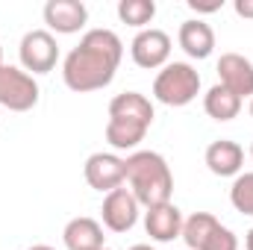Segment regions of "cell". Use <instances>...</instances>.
<instances>
[{"instance_id": "1", "label": "cell", "mask_w": 253, "mask_h": 250, "mask_svg": "<svg viewBox=\"0 0 253 250\" xmlns=\"http://www.w3.org/2000/svg\"><path fill=\"white\" fill-rule=\"evenodd\" d=\"M124 59V44L112 30H88L83 42L65 56L62 80L77 94L106 88Z\"/></svg>"}, {"instance_id": "2", "label": "cell", "mask_w": 253, "mask_h": 250, "mask_svg": "<svg viewBox=\"0 0 253 250\" xmlns=\"http://www.w3.org/2000/svg\"><path fill=\"white\" fill-rule=\"evenodd\" d=\"M126 180L132 197L150 209L159 203H171V191H174V174L165 162L162 153L156 150H135L132 156H126Z\"/></svg>"}, {"instance_id": "3", "label": "cell", "mask_w": 253, "mask_h": 250, "mask_svg": "<svg viewBox=\"0 0 253 250\" xmlns=\"http://www.w3.org/2000/svg\"><path fill=\"white\" fill-rule=\"evenodd\" d=\"M200 94V74L189 62H168L153 80V97L165 106H189Z\"/></svg>"}, {"instance_id": "4", "label": "cell", "mask_w": 253, "mask_h": 250, "mask_svg": "<svg viewBox=\"0 0 253 250\" xmlns=\"http://www.w3.org/2000/svg\"><path fill=\"white\" fill-rule=\"evenodd\" d=\"M39 103V83L33 74L15 65H0V106L12 112H30Z\"/></svg>"}, {"instance_id": "5", "label": "cell", "mask_w": 253, "mask_h": 250, "mask_svg": "<svg viewBox=\"0 0 253 250\" xmlns=\"http://www.w3.org/2000/svg\"><path fill=\"white\" fill-rule=\"evenodd\" d=\"M18 56H21V68L27 74H50L56 68V62H59V44H56L53 33L30 30L21 39Z\"/></svg>"}, {"instance_id": "6", "label": "cell", "mask_w": 253, "mask_h": 250, "mask_svg": "<svg viewBox=\"0 0 253 250\" xmlns=\"http://www.w3.org/2000/svg\"><path fill=\"white\" fill-rule=\"evenodd\" d=\"M129 53H132V62L144 71H153V68H165L171 59V36L165 30H156V27H147L141 30L132 44H129Z\"/></svg>"}, {"instance_id": "7", "label": "cell", "mask_w": 253, "mask_h": 250, "mask_svg": "<svg viewBox=\"0 0 253 250\" xmlns=\"http://www.w3.org/2000/svg\"><path fill=\"white\" fill-rule=\"evenodd\" d=\"M85 183L94 191H115L126 183V159L115 153H91L85 159Z\"/></svg>"}, {"instance_id": "8", "label": "cell", "mask_w": 253, "mask_h": 250, "mask_svg": "<svg viewBox=\"0 0 253 250\" xmlns=\"http://www.w3.org/2000/svg\"><path fill=\"white\" fill-rule=\"evenodd\" d=\"M138 212H141V203L132 197L129 188H115L103 197V206H100V215H103V224L112 230V233H126L135 227L138 221Z\"/></svg>"}, {"instance_id": "9", "label": "cell", "mask_w": 253, "mask_h": 250, "mask_svg": "<svg viewBox=\"0 0 253 250\" xmlns=\"http://www.w3.org/2000/svg\"><path fill=\"white\" fill-rule=\"evenodd\" d=\"M109 121L150 129V124H153V103L144 94H138V91H121L109 103Z\"/></svg>"}, {"instance_id": "10", "label": "cell", "mask_w": 253, "mask_h": 250, "mask_svg": "<svg viewBox=\"0 0 253 250\" xmlns=\"http://www.w3.org/2000/svg\"><path fill=\"white\" fill-rule=\"evenodd\" d=\"M218 77L221 85L230 88L236 97H253V62L242 53H224L218 59Z\"/></svg>"}, {"instance_id": "11", "label": "cell", "mask_w": 253, "mask_h": 250, "mask_svg": "<svg viewBox=\"0 0 253 250\" xmlns=\"http://www.w3.org/2000/svg\"><path fill=\"white\" fill-rule=\"evenodd\" d=\"M85 21H88V9L80 0H47L44 3V24L53 33H62V36L80 33Z\"/></svg>"}, {"instance_id": "12", "label": "cell", "mask_w": 253, "mask_h": 250, "mask_svg": "<svg viewBox=\"0 0 253 250\" xmlns=\"http://www.w3.org/2000/svg\"><path fill=\"white\" fill-rule=\"evenodd\" d=\"M183 212L174 206V203H159V206H150L144 212V230L153 242L165 245V242H174L180 239L183 233Z\"/></svg>"}, {"instance_id": "13", "label": "cell", "mask_w": 253, "mask_h": 250, "mask_svg": "<svg viewBox=\"0 0 253 250\" xmlns=\"http://www.w3.org/2000/svg\"><path fill=\"white\" fill-rule=\"evenodd\" d=\"M245 165V150L242 144L230 141V138H218L206 147V168L215 177H239Z\"/></svg>"}, {"instance_id": "14", "label": "cell", "mask_w": 253, "mask_h": 250, "mask_svg": "<svg viewBox=\"0 0 253 250\" xmlns=\"http://www.w3.org/2000/svg\"><path fill=\"white\" fill-rule=\"evenodd\" d=\"M62 242L68 250H100L106 248V236H103V227L94 221V218H71L62 230Z\"/></svg>"}, {"instance_id": "15", "label": "cell", "mask_w": 253, "mask_h": 250, "mask_svg": "<svg viewBox=\"0 0 253 250\" xmlns=\"http://www.w3.org/2000/svg\"><path fill=\"white\" fill-rule=\"evenodd\" d=\"M177 39H180V47L189 53L191 59H206V56H212V50H215V33H212V27H209L206 21H200V18L183 21Z\"/></svg>"}, {"instance_id": "16", "label": "cell", "mask_w": 253, "mask_h": 250, "mask_svg": "<svg viewBox=\"0 0 253 250\" xmlns=\"http://www.w3.org/2000/svg\"><path fill=\"white\" fill-rule=\"evenodd\" d=\"M218 227H221V221L209 212H194L191 218H186L183 233H180L183 242H186V250H206L212 236L218 233Z\"/></svg>"}, {"instance_id": "17", "label": "cell", "mask_w": 253, "mask_h": 250, "mask_svg": "<svg viewBox=\"0 0 253 250\" xmlns=\"http://www.w3.org/2000/svg\"><path fill=\"white\" fill-rule=\"evenodd\" d=\"M203 109L209 118L215 121H233L239 112H242V97H236L230 88H224L221 83L212 85L206 94H203Z\"/></svg>"}, {"instance_id": "18", "label": "cell", "mask_w": 253, "mask_h": 250, "mask_svg": "<svg viewBox=\"0 0 253 250\" xmlns=\"http://www.w3.org/2000/svg\"><path fill=\"white\" fill-rule=\"evenodd\" d=\"M118 18L126 27H147L156 18V3L153 0H121L118 3Z\"/></svg>"}, {"instance_id": "19", "label": "cell", "mask_w": 253, "mask_h": 250, "mask_svg": "<svg viewBox=\"0 0 253 250\" xmlns=\"http://www.w3.org/2000/svg\"><path fill=\"white\" fill-rule=\"evenodd\" d=\"M144 135H147V129H141V126L118 124V121H109L106 124V141L115 150H135L144 141Z\"/></svg>"}, {"instance_id": "20", "label": "cell", "mask_w": 253, "mask_h": 250, "mask_svg": "<svg viewBox=\"0 0 253 250\" xmlns=\"http://www.w3.org/2000/svg\"><path fill=\"white\" fill-rule=\"evenodd\" d=\"M230 203L245 212V215H253V171L251 174H239L236 183L230 188Z\"/></svg>"}, {"instance_id": "21", "label": "cell", "mask_w": 253, "mask_h": 250, "mask_svg": "<svg viewBox=\"0 0 253 250\" xmlns=\"http://www.w3.org/2000/svg\"><path fill=\"white\" fill-rule=\"evenodd\" d=\"M189 6L194 12H218L224 6V0H212V3H200V0H189Z\"/></svg>"}, {"instance_id": "22", "label": "cell", "mask_w": 253, "mask_h": 250, "mask_svg": "<svg viewBox=\"0 0 253 250\" xmlns=\"http://www.w3.org/2000/svg\"><path fill=\"white\" fill-rule=\"evenodd\" d=\"M233 9H236V15H242V18H253V0H236Z\"/></svg>"}, {"instance_id": "23", "label": "cell", "mask_w": 253, "mask_h": 250, "mask_svg": "<svg viewBox=\"0 0 253 250\" xmlns=\"http://www.w3.org/2000/svg\"><path fill=\"white\" fill-rule=\"evenodd\" d=\"M245 248H248V250H253V227L248 230V236H245Z\"/></svg>"}, {"instance_id": "24", "label": "cell", "mask_w": 253, "mask_h": 250, "mask_svg": "<svg viewBox=\"0 0 253 250\" xmlns=\"http://www.w3.org/2000/svg\"><path fill=\"white\" fill-rule=\"evenodd\" d=\"M27 250H56V248H50V245H33V248H27Z\"/></svg>"}, {"instance_id": "25", "label": "cell", "mask_w": 253, "mask_h": 250, "mask_svg": "<svg viewBox=\"0 0 253 250\" xmlns=\"http://www.w3.org/2000/svg\"><path fill=\"white\" fill-rule=\"evenodd\" d=\"M129 250H153V248H150V245H132Z\"/></svg>"}, {"instance_id": "26", "label": "cell", "mask_w": 253, "mask_h": 250, "mask_svg": "<svg viewBox=\"0 0 253 250\" xmlns=\"http://www.w3.org/2000/svg\"><path fill=\"white\" fill-rule=\"evenodd\" d=\"M0 65H3V47H0Z\"/></svg>"}, {"instance_id": "27", "label": "cell", "mask_w": 253, "mask_h": 250, "mask_svg": "<svg viewBox=\"0 0 253 250\" xmlns=\"http://www.w3.org/2000/svg\"><path fill=\"white\" fill-rule=\"evenodd\" d=\"M251 115H253V100H251Z\"/></svg>"}, {"instance_id": "28", "label": "cell", "mask_w": 253, "mask_h": 250, "mask_svg": "<svg viewBox=\"0 0 253 250\" xmlns=\"http://www.w3.org/2000/svg\"><path fill=\"white\" fill-rule=\"evenodd\" d=\"M251 156H253V144H251Z\"/></svg>"}, {"instance_id": "29", "label": "cell", "mask_w": 253, "mask_h": 250, "mask_svg": "<svg viewBox=\"0 0 253 250\" xmlns=\"http://www.w3.org/2000/svg\"><path fill=\"white\" fill-rule=\"evenodd\" d=\"M100 250H109V248H100Z\"/></svg>"}]
</instances>
